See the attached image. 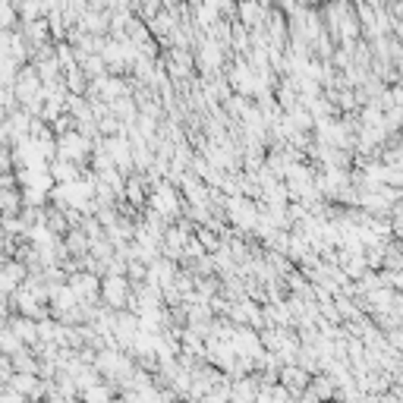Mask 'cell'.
Instances as JSON below:
<instances>
[{
  "label": "cell",
  "mask_w": 403,
  "mask_h": 403,
  "mask_svg": "<svg viewBox=\"0 0 403 403\" xmlns=\"http://www.w3.org/2000/svg\"><path fill=\"white\" fill-rule=\"evenodd\" d=\"M306 394H312L318 403H328V400H337V384L331 382L325 372H318V375H312L309 378V387H306Z\"/></svg>",
  "instance_id": "cell-4"
},
{
  "label": "cell",
  "mask_w": 403,
  "mask_h": 403,
  "mask_svg": "<svg viewBox=\"0 0 403 403\" xmlns=\"http://www.w3.org/2000/svg\"><path fill=\"white\" fill-rule=\"evenodd\" d=\"M0 403H32L26 397V394H19L16 387H10V384H0Z\"/></svg>",
  "instance_id": "cell-7"
},
{
  "label": "cell",
  "mask_w": 403,
  "mask_h": 403,
  "mask_svg": "<svg viewBox=\"0 0 403 403\" xmlns=\"http://www.w3.org/2000/svg\"><path fill=\"white\" fill-rule=\"evenodd\" d=\"M79 400H82V403H111V400H113V391H111V384L95 382V384L82 387V391H79Z\"/></svg>",
  "instance_id": "cell-6"
},
{
  "label": "cell",
  "mask_w": 403,
  "mask_h": 403,
  "mask_svg": "<svg viewBox=\"0 0 403 403\" xmlns=\"http://www.w3.org/2000/svg\"><path fill=\"white\" fill-rule=\"evenodd\" d=\"M60 151H63V161H82L88 151V139L82 133H66L63 139H60Z\"/></svg>",
  "instance_id": "cell-3"
},
{
  "label": "cell",
  "mask_w": 403,
  "mask_h": 403,
  "mask_svg": "<svg viewBox=\"0 0 403 403\" xmlns=\"http://www.w3.org/2000/svg\"><path fill=\"white\" fill-rule=\"evenodd\" d=\"M101 296H104V302H111L113 309L123 306V302H129V284H126V277L108 275V277L101 280Z\"/></svg>",
  "instance_id": "cell-2"
},
{
  "label": "cell",
  "mask_w": 403,
  "mask_h": 403,
  "mask_svg": "<svg viewBox=\"0 0 403 403\" xmlns=\"http://www.w3.org/2000/svg\"><path fill=\"white\" fill-rule=\"evenodd\" d=\"M10 331L19 337V344H22V347H26V344H29V347H35V344H38V325L32 322V318L22 315V318H16V322H10Z\"/></svg>",
  "instance_id": "cell-5"
},
{
  "label": "cell",
  "mask_w": 403,
  "mask_h": 403,
  "mask_svg": "<svg viewBox=\"0 0 403 403\" xmlns=\"http://www.w3.org/2000/svg\"><path fill=\"white\" fill-rule=\"evenodd\" d=\"M309 378H312L309 372L302 366H296V362H290V366H280V372H277V384L287 387L290 397H302V394H306Z\"/></svg>",
  "instance_id": "cell-1"
}]
</instances>
